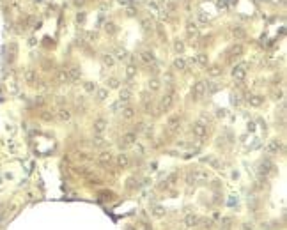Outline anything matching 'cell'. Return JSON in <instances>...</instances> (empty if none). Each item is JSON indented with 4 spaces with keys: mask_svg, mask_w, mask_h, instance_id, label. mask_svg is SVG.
Listing matches in <instances>:
<instances>
[{
    "mask_svg": "<svg viewBox=\"0 0 287 230\" xmlns=\"http://www.w3.org/2000/svg\"><path fill=\"white\" fill-rule=\"evenodd\" d=\"M208 90V85H206V81H197L192 89V96H193V99H200L202 96L206 94Z\"/></svg>",
    "mask_w": 287,
    "mask_h": 230,
    "instance_id": "1",
    "label": "cell"
},
{
    "mask_svg": "<svg viewBox=\"0 0 287 230\" xmlns=\"http://www.w3.org/2000/svg\"><path fill=\"white\" fill-rule=\"evenodd\" d=\"M174 97H176V96H174V89L170 87V89H168V92L161 97V110H168V108L172 106V105H174Z\"/></svg>",
    "mask_w": 287,
    "mask_h": 230,
    "instance_id": "2",
    "label": "cell"
},
{
    "mask_svg": "<svg viewBox=\"0 0 287 230\" xmlns=\"http://www.w3.org/2000/svg\"><path fill=\"white\" fill-rule=\"evenodd\" d=\"M232 76L236 81H243L245 76H246V65L245 64H237L234 65V69H232Z\"/></svg>",
    "mask_w": 287,
    "mask_h": 230,
    "instance_id": "3",
    "label": "cell"
},
{
    "mask_svg": "<svg viewBox=\"0 0 287 230\" xmlns=\"http://www.w3.org/2000/svg\"><path fill=\"white\" fill-rule=\"evenodd\" d=\"M192 133H193L197 138H204L206 135H208V128H206L204 124H200V122H195L193 126H192Z\"/></svg>",
    "mask_w": 287,
    "mask_h": 230,
    "instance_id": "4",
    "label": "cell"
},
{
    "mask_svg": "<svg viewBox=\"0 0 287 230\" xmlns=\"http://www.w3.org/2000/svg\"><path fill=\"white\" fill-rule=\"evenodd\" d=\"M179 126H181V117L179 115H170L168 122H167V128L170 131H176V129H179Z\"/></svg>",
    "mask_w": 287,
    "mask_h": 230,
    "instance_id": "5",
    "label": "cell"
},
{
    "mask_svg": "<svg viewBox=\"0 0 287 230\" xmlns=\"http://www.w3.org/2000/svg\"><path fill=\"white\" fill-rule=\"evenodd\" d=\"M92 128H94V133H96V135H101V133L108 128V122L105 121V119H96Z\"/></svg>",
    "mask_w": 287,
    "mask_h": 230,
    "instance_id": "6",
    "label": "cell"
},
{
    "mask_svg": "<svg viewBox=\"0 0 287 230\" xmlns=\"http://www.w3.org/2000/svg\"><path fill=\"white\" fill-rule=\"evenodd\" d=\"M136 144V135L135 133H126L122 137V142H121V147H129V145Z\"/></svg>",
    "mask_w": 287,
    "mask_h": 230,
    "instance_id": "7",
    "label": "cell"
},
{
    "mask_svg": "<svg viewBox=\"0 0 287 230\" xmlns=\"http://www.w3.org/2000/svg\"><path fill=\"white\" fill-rule=\"evenodd\" d=\"M199 216L197 214H186V218H184V223H186V227L188 228H193V227H197L199 225Z\"/></svg>",
    "mask_w": 287,
    "mask_h": 230,
    "instance_id": "8",
    "label": "cell"
},
{
    "mask_svg": "<svg viewBox=\"0 0 287 230\" xmlns=\"http://www.w3.org/2000/svg\"><path fill=\"white\" fill-rule=\"evenodd\" d=\"M138 57H140V60H142L144 64H147V65H149V64H154V55H152L151 51H142Z\"/></svg>",
    "mask_w": 287,
    "mask_h": 230,
    "instance_id": "9",
    "label": "cell"
},
{
    "mask_svg": "<svg viewBox=\"0 0 287 230\" xmlns=\"http://www.w3.org/2000/svg\"><path fill=\"white\" fill-rule=\"evenodd\" d=\"M112 159H114V156H112L110 152H101L99 154V163L103 166H108L110 163H112Z\"/></svg>",
    "mask_w": 287,
    "mask_h": 230,
    "instance_id": "10",
    "label": "cell"
},
{
    "mask_svg": "<svg viewBox=\"0 0 287 230\" xmlns=\"http://www.w3.org/2000/svg\"><path fill=\"white\" fill-rule=\"evenodd\" d=\"M243 51H245L243 44H234V46L229 50V55L230 57H239V55H243Z\"/></svg>",
    "mask_w": 287,
    "mask_h": 230,
    "instance_id": "11",
    "label": "cell"
},
{
    "mask_svg": "<svg viewBox=\"0 0 287 230\" xmlns=\"http://www.w3.org/2000/svg\"><path fill=\"white\" fill-rule=\"evenodd\" d=\"M57 117H59V121L67 122V121L71 119V112H69V110H66V108H60V110H59V113H57Z\"/></svg>",
    "mask_w": 287,
    "mask_h": 230,
    "instance_id": "12",
    "label": "cell"
},
{
    "mask_svg": "<svg viewBox=\"0 0 287 230\" xmlns=\"http://www.w3.org/2000/svg\"><path fill=\"white\" fill-rule=\"evenodd\" d=\"M115 163H117V166H121V168H124V166H128L129 163V159L126 154H119L117 158H115Z\"/></svg>",
    "mask_w": 287,
    "mask_h": 230,
    "instance_id": "13",
    "label": "cell"
},
{
    "mask_svg": "<svg viewBox=\"0 0 287 230\" xmlns=\"http://www.w3.org/2000/svg\"><path fill=\"white\" fill-rule=\"evenodd\" d=\"M101 60H103V64L108 65V67H112V65L115 64V57L112 55V53H105V55L101 57Z\"/></svg>",
    "mask_w": 287,
    "mask_h": 230,
    "instance_id": "14",
    "label": "cell"
},
{
    "mask_svg": "<svg viewBox=\"0 0 287 230\" xmlns=\"http://www.w3.org/2000/svg\"><path fill=\"white\" fill-rule=\"evenodd\" d=\"M174 67H176V69H179V71H184V69H186V58L177 57L176 60H174Z\"/></svg>",
    "mask_w": 287,
    "mask_h": 230,
    "instance_id": "15",
    "label": "cell"
},
{
    "mask_svg": "<svg viewBox=\"0 0 287 230\" xmlns=\"http://www.w3.org/2000/svg\"><path fill=\"white\" fill-rule=\"evenodd\" d=\"M280 149H282V145H280V142H269V144H268V147H266V151H268V152H271V154H275V152H278Z\"/></svg>",
    "mask_w": 287,
    "mask_h": 230,
    "instance_id": "16",
    "label": "cell"
},
{
    "mask_svg": "<svg viewBox=\"0 0 287 230\" xmlns=\"http://www.w3.org/2000/svg\"><path fill=\"white\" fill-rule=\"evenodd\" d=\"M186 30H188V36H190V37H197V36H199V29H197V25H195V23H188Z\"/></svg>",
    "mask_w": 287,
    "mask_h": 230,
    "instance_id": "17",
    "label": "cell"
},
{
    "mask_svg": "<svg viewBox=\"0 0 287 230\" xmlns=\"http://www.w3.org/2000/svg\"><path fill=\"white\" fill-rule=\"evenodd\" d=\"M25 80H27L29 83H36V80H37V73H36V71H32V69H29V71L25 73Z\"/></svg>",
    "mask_w": 287,
    "mask_h": 230,
    "instance_id": "18",
    "label": "cell"
},
{
    "mask_svg": "<svg viewBox=\"0 0 287 230\" xmlns=\"http://www.w3.org/2000/svg\"><path fill=\"white\" fill-rule=\"evenodd\" d=\"M57 80L60 81V83H66V81H69V74H67V71H66V69H60V71L57 73Z\"/></svg>",
    "mask_w": 287,
    "mask_h": 230,
    "instance_id": "19",
    "label": "cell"
},
{
    "mask_svg": "<svg viewBox=\"0 0 287 230\" xmlns=\"http://www.w3.org/2000/svg\"><path fill=\"white\" fill-rule=\"evenodd\" d=\"M193 177H195V182H204L208 180V172H193Z\"/></svg>",
    "mask_w": 287,
    "mask_h": 230,
    "instance_id": "20",
    "label": "cell"
},
{
    "mask_svg": "<svg viewBox=\"0 0 287 230\" xmlns=\"http://www.w3.org/2000/svg\"><path fill=\"white\" fill-rule=\"evenodd\" d=\"M133 115H135V110L131 106H124V110H122V117L126 119V121H129V119H133Z\"/></svg>",
    "mask_w": 287,
    "mask_h": 230,
    "instance_id": "21",
    "label": "cell"
},
{
    "mask_svg": "<svg viewBox=\"0 0 287 230\" xmlns=\"http://www.w3.org/2000/svg\"><path fill=\"white\" fill-rule=\"evenodd\" d=\"M105 144H107V142H105V138L101 137V135H96V137L92 138V145L94 147H105Z\"/></svg>",
    "mask_w": 287,
    "mask_h": 230,
    "instance_id": "22",
    "label": "cell"
},
{
    "mask_svg": "<svg viewBox=\"0 0 287 230\" xmlns=\"http://www.w3.org/2000/svg\"><path fill=\"white\" fill-rule=\"evenodd\" d=\"M67 74H69V80H78L82 73H80V69H78V67H71V69L67 71Z\"/></svg>",
    "mask_w": 287,
    "mask_h": 230,
    "instance_id": "23",
    "label": "cell"
},
{
    "mask_svg": "<svg viewBox=\"0 0 287 230\" xmlns=\"http://www.w3.org/2000/svg\"><path fill=\"white\" fill-rule=\"evenodd\" d=\"M248 103H250L252 106H261V105H262V97H261V96H250Z\"/></svg>",
    "mask_w": 287,
    "mask_h": 230,
    "instance_id": "24",
    "label": "cell"
},
{
    "mask_svg": "<svg viewBox=\"0 0 287 230\" xmlns=\"http://www.w3.org/2000/svg\"><path fill=\"white\" fill-rule=\"evenodd\" d=\"M129 99H131V90H129V89H122L121 90V101L128 103Z\"/></svg>",
    "mask_w": 287,
    "mask_h": 230,
    "instance_id": "25",
    "label": "cell"
},
{
    "mask_svg": "<svg viewBox=\"0 0 287 230\" xmlns=\"http://www.w3.org/2000/svg\"><path fill=\"white\" fill-rule=\"evenodd\" d=\"M152 214L156 216V218H161V216L165 214V207H161V205H154V207H152Z\"/></svg>",
    "mask_w": 287,
    "mask_h": 230,
    "instance_id": "26",
    "label": "cell"
},
{
    "mask_svg": "<svg viewBox=\"0 0 287 230\" xmlns=\"http://www.w3.org/2000/svg\"><path fill=\"white\" fill-rule=\"evenodd\" d=\"M16 53H18V48H16V44H9V62L11 60H14V57H16Z\"/></svg>",
    "mask_w": 287,
    "mask_h": 230,
    "instance_id": "27",
    "label": "cell"
},
{
    "mask_svg": "<svg viewBox=\"0 0 287 230\" xmlns=\"http://www.w3.org/2000/svg\"><path fill=\"white\" fill-rule=\"evenodd\" d=\"M195 62L199 65H208V55H204V53H200L199 57L195 58Z\"/></svg>",
    "mask_w": 287,
    "mask_h": 230,
    "instance_id": "28",
    "label": "cell"
},
{
    "mask_svg": "<svg viewBox=\"0 0 287 230\" xmlns=\"http://www.w3.org/2000/svg\"><path fill=\"white\" fill-rule=\"evenodd\" d=\"M115 58H124V57H128V51L124 50V48H117V50H115V55H114Z\"/></svg>",
    "mask_w": 287,
    "mask_h": 230,
    "instance_id": "29",
    "label": "cell"
},
{
    "mask_svg": "<svg viewBox=\"0 0 287 230\" xmlns=\"http://www.w3.org/2000/svg\"><path fill=\"white\" fill-rule=\"evenodd\" d=\"M135 74H136V67L133 64H129L128 67H126V76H128V78H133Z\"/></svg>",
    "mask_w": 287,
    "mask_h": 230,
    "instance_id": "30",
    "label": "cell"
},
{
    "mask_svg": "<svg viewBox=\"0 0 287 230\" xmlns=\"http://www.w3.org/2000/svg\"><path fill=\"white\" fill-rule=\"evenodd\" d=\"M96 96H98V99H99V101H105V99H107V96H108V90H107V89H98Z\"/></svg>",
    "mask_w": 287,
    "mask_h": 230,
    "instance_id": "31",
    "label": "cell"
},
{
    "mask_svg": "<svg viewBox=\"0 0 287 230\" xmlns=\"http://www.w3.org/2000/svg\"><path fill=\"white\" fill-rule=\"evenodd\" d=\"M149 89H151V90H158L160 89V80L158 78H151L149 80Z\"/></svg>",
    "mask_w": 287,
    "mask_h": 230,
    "instance_id": "32",
    "label": "cell"
},
{
    "mask_svg": "<svg viewBox=\"0 0 287 230\" xmlns=\"http://www.w3.org/2000/svg\"><path fill=\"white\" fill-rule=\"evenodd\" d=\"M208 73L211 74V76H218L220 73H222V69H220V65H211L208 69Z\"/></svg>",
    "mask_w": 287,
    "mask_h": 230,
    "instance_id": "33",
    "label": "cell"
},
{
    "mask_svg": "<svg viewBox=\"0 0 287 230\" xmlns=\"http://www.w3.org/2000/svg\"><path fill=\"white\" fill-rule=\"evenodd\" d=\"M174 50L177 51V53H183V51H184V43H183V41H176V43H174Z\"/></svg>",
    "mask_w": 287,
    "mask_h": 230,
    "instance_id": "34",
    "label": "cell"
},
{
    "mask_svg": "<svg viewBox=\"0 0 287 230\" xmlns=\"http://www.w3.org/2000/svg\"><path fill=\"white\" fill-rule=\"evenodd\" d=\"M105 30H107L108 34H115V25H114L112 22L105 23Z\"/></svg>",
    "mask_w": 287,
    "mask_h": 230,
    "instance_id": "35",
    "label": "cell"
},
{
    "mask_svg": "<svg viewBox=\"0 0 287 230\" xmlns=\"http://www.w3.org/2000/svg\"><path fill=\"white\" fill-rule=\"evenodd\" d=\"M232 36H234V37H237V39H243V37H245V32H243V29H234V30H232Z\"/></svg>",
    "mask_w": 287,
    "mask_h": 230,
    "instance_id": "36",
    "label": "cell"
},
{
    "mask_svg": "<svg viewBox=\"0 0 287 230\" xmlns=\"http://www.w3.org/2000/svg\"><path fill=\"white\" fill-rule=\"evenodd\" d=\"M108 87H112V89H117V87H119V80L117 78H108Z\"/></svg>",
    "mask_w": 287,
    "mask_h": 230,
    "instance_id": "37",
    "label": "cell"
},
{
    "mask_svg": "<svg viewBox=\"0 0 287 230\" xmlns=\"http://www.w3.org/2000/svg\"><path fill=\"white\" fill-rule=\"evenodd\" d=\"M142 29L144 30H151V20H149V18L142 20Z\"/></svg>",
    "mask_w": 287,
    "mask_h": 230,
    "instance_id": "38",
    "label": "cell"
},
{
    "mask_svg": "<svg viewBox=\"0 0 287 230\" xmlns=\"http://www.w3.org/2000/svg\"><path fill=\"white\" fill-rule=\"evenodd\" d=\"M176 180H177V175H176V173H172V175L167 179V184H168V186H174V184H176Z\"/></svg>",
    "mask_w": 287,
    "mask_h": 230,
    "instance_id": "39",
    "label": "cell"
},
{
    "mask_svg": "<svg viewBox=\"0 0 287 230\" xmlns=\"http://www.w3.org/2000/svg\"><path fill=\"white\" fill-rule=\"evenodd\" d=\"M186 182L188 184H195V177H193V172H190L186 175Z\"/></svg>",
    "mask_w": 287,
    "mask_h": 230,
    "instance_id": "40",
    "label": "cell"
},
{
    "mask_svg": "<svg viewBox=\"0 0 287 230\" xmlns=\"http://www.w3.org/2000/svg\"><path fill=\"white\" fill-rule=\"evenodd\" d=\"M230 223H232V221H230V218H223V220H222V227H223V228H229Z\"/></svg>",
    "mask_w": 287,
    "mask_h": 230,
    "instance_id": "41",
    "label": "cell"
},
{
    "mask_svg": "<svg viewBox=\"0 0 287 230\" xmlns=\"http://www.w3.org/2000/svg\"><path fill=\"white\" fill-rule=\"evenodd\" d=\"M94 89H96V85H94V83H91V81H87V83H85V90H87V92H92Z\"/></svg>",
    "mask_w": 287,
    "mask_h": 230,
    "instance_id": "42",
    "label": "cell"
},
{
    "mask_svg": "<svg viewBox=\"0 0 287 230\" xmlns=\"http://www.w3.org/2000/svg\"><path fill=\"white\" fill-rule=\"evenodd\" d=\"M76 22H78V23H83V22H85V13H80V14L76 16Z\"/></svg>",
    "mask_w": 287,
    "mask_h": 230,
    "instance_id": "43",
    "label": "cell"
},
{
    "mask_svg": "<svg viewBox=\"0 0 287 230\" xmlns=\"http://www.w3.org/2000/svg\"><path fill=\"white\" fill-rule=\"evenodd\" d=\"M51 119H53L51 113H43V121H51Z\"/></svg>",
    "mask_w": 287,
    "mask_h": 230,
    "instance_id": "44",
    "label": "cell"
},
{
    "mask_svg": "<svg viewBox=\"0 0 287 230\" xmlns=\"http://www.w3.org/2000/svg\"><path fill=\"white\" fill-rule=\"evenodd\" d=\"M216 6H218V9H223L227 4H225V0H218V4H216Z\"/></svg>",
    "mask_w": 287,
    "mask_h": 230,
    "instance_id": "45",
    "label": "cell"
},
{
    "mask_svg": "<svg viewBox=\"0 0 287 230\" xmlns=\"http://www.w3.org/2000/svg\"><path fill=\"white\" fill-rule=\"evenodd\" d=\"M83 4H85V0H75V6H76V7H82Z\"/></svg>",
    "mask_w": 287,
    "mask_h": 230,
    "instance_id": "46",
    "label": "cell"
},
{
    "mask_svg": "<svg viewBox=\"0 0 287 230\" xmlns=\"http://www.w3.org/2000/svg\"><path fill=\"white\" fill-rule=\"evenodd\" d=\"M241 230H255V228H253L252 225H243V228H241Z\"/></svg>",
    "mask_w": 287,
    "mask_h": 230,
    "instance_id": "47",
    "label": "cell"
},
{
    "mask_svg": "<svg viewBox=\"0 0 287 230\" xmlns=\"http://www.w3.org/2000/svg\"><path fill=\"white\" fill-rule=\"evenodd\" d=\"M126 13H128V16H131V14H135V9H133V7H128V11H126Z\"/></svg>",
    "mask_w": 287,
    "mask_h": 230,
    "instance_id": "48",
    "label": "cell"
},
{
    "mask_svg": "<svg viewBox=\"0 0 287 230\" xmlns=\"http://www.w3.org/2000/svg\"><path fill=\"white\" fill-rule=\"evenodd\" d=\"M119 2H121L122 6H129L131 4V0H119Z\"/></svg>",
    "mask_w": 287,
    "mask_h": 230,
    "instance_id": "49",
    "label": "cell"
},
{
    "mask_svg": "<svg viewBox=\"0 0 287 230\" xmlns=\"http://www.w3.org/2000/svg\"><path fill=\"white\" fill-rule=\"evenodd\" d=\"M135 58H136V57H133V55H129V57H128L129 64H135Z\"/></svg>",
    "mask_w": 287,
    "mask_h": 230,
    "instance_id": "50",
    "label": "cell"
},
{
    "mask_svg": "<svg viewBox=\"0 0 287 230\" xmlns=\"http://www.w3.org/2000/svg\"><path fill=\"white\" fill-rule=\"evenodd\" d=\"M200 22H208V18H206V14H204V13H200Z\"/></svg>",
    "mask_w": 287,
    "mask_h": 230,
    "instance_id": "51",
    "label": "cell"
},
{
    "mask_svg": "<svg viewBox=\"0 0 287 230\" xmlns=\"http://www.w3.org/2000/svg\"><path fill=\"white\" fill-rule=\"evenodd\" d=\"M209 90H211V92H216V90H218V85H211V89H209Z\"/></svg>",
    "mask_w": 287,
    "mask_h": 230,
    "instance_id": "52",
    "label": "cell"
},
{
    "mask_svg": "<svg viewBox=\"0 0 287 230\" xmlns=\"http://www.w3.org/2000/svg\"><path fill=\"white\" fill-rule=\"evenodd\" d=\"M144 230H151V228H149V227H147V225H145V227H144Z\"/></svg>",
    "mask_w": 287,
    "mask_h": 230,
    "instance_id": "53",
    "label": "cell"
},
{
    "mask_svg": "<svg viewBox=\"0 0 287 230\" xmlns=\"http://www.w3.org/2000/svg\"><path fill=\"white\" fill-rule=\"evenodd\" d=\"M126 230H133V228H131V227H128V228H126Z\"/></svg>",
    "mask_w": 287,
    "mask_h": 230,
    "instance_id": "54",
    "label": "cell"
}]
</instances>
